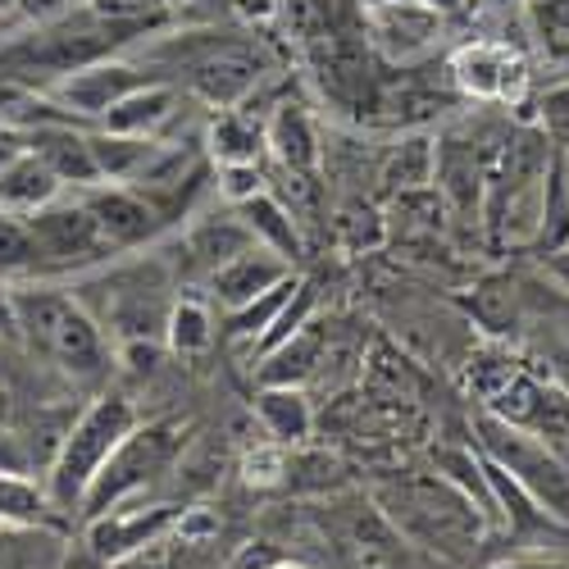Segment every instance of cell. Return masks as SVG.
<instances>
[{
    "label": "cell",
    "instance_id": "obj_1",
    "mask_svg": "<svg viewBox=\"0 0 569 569\" xmlns=\"http://www.w3.org/2000/svg\"><path fill=\"white\" fill-rule=\"evenodd\" d=\"M137 64L160 82L182 87L187 97H197L210 110H237L260 91L269 69L256 37L219 32V28H187L141 41Z\"/></svg>",
    "mask_w": 569,
    "mask_h": 569
},
{
    "label": "cell",
    "instance_id": "obj_2",
    "mask_svg": "<svg viewBox=\"0 0 569 569\" xmlns=\"http://www.w3.org/2000/svg\"><path fill=\"white\" fill-rule=\"evenodd\" d=\"M10 306H14V333L28 342L32 356H41L73 383H101L110 369L106 328L73 297V288H56L46 278L14 282Z\"/></svg>",
    "mask_w": 569,
    "mask_h": 569
},
{
    "label": "cell",
    "instance_id": "obj_3",
    "mask_svg": "<svg viewBox=\"0 0 569 569\" xmlns=\"http://www.w3.org/2000/svg\"><path fill=\"white\" fill-rule=\"evenodd\" d=\"M373 506L388 515V525L406 542L438 560H469L479 551L488 525L479 506L442 473H401V479L378 483Z\"/></svg>",
    "mask_w": 569,
    "mask_h": 569
},
{
    "label": "cell",
    "instance_id": "obj_4",
    "mask_svg": "<svg viewBox=\"0 0 569 569\" xmlns=\"http://www.w3.org/2000/svg\"><path fill=\"white\" fill-rule=\"evenodd\" d=\"M132 429H137V410L119 392L97 397L78 419H69L60 451H56L51 469H46V492H51L60 515H73L82 506L87 488L97 483V473L106 469V460L119 451V442Z\"/></svg>",
    "mask_w": 569,
    "mask_h": 569
},
{
    "label": "cell",
    "instance_id": "obj_5",
    "mask_svg": "<svg viewBox=\"0 0 569 569\" xmlns=\"http://www.w3.org/2000/svg\"><path fill=\"white\" fill-rule=\"evenodd\" d=\"M479 451L501 465L510 479L533 497V506L542 515H551L556 525H569V465L529 429H515V423L497 419V415H479Z\"/></svg>",
    "mask_w": 569,
    "mask_h": 569
},
{
    "label": "cell",
    "instance_id": "obj_6",
    "mask_svg": "<svg viewBox=\"0 0 569 569\" xmlns=\"http://www.w3.org/2000/svg\"><path fill=\"white\" fill-rule=\"evenodd\" d=\"M182 451V438L169 423H151V429H137L119 442V451L106 460V469L97 473V483L82 497V519H101L110 510H123V501H132L137 492H147L160 473L173 465V456Z\"/></svg>",
    "mask_w": 569,
    "mask_h": 569
},
{
    "label": "cell",
    "instance_id": "obj_7",
    "mask_svg": "<svg viewBox=\"0 0 569 569\" xmlns=\"http://www.w3.org/2000/svg\"><path fill=\"white\" fill-rule=\"evenodd\" d=\"M32 251H37V278H60V273H87L101 269L106 260H114V247L101 237L97 219L87 214V206L78 201H51L37 214L23 219Z\"/></svg>",
    "mask_w": 569,
    "mask_h": 569
},
{
    "label": "cell",
    "instance_id": "obj_8",
    "mask_svg": "<svg viewBox=\"0 0 569 569\" xmlns=\"http://www.w3.org/2000/svg\"><path fill=\"white\" fill-rule=\"evenodd\" d=\"M156 82L147 69H141L137 60H123V56H110V60H97V64H87L69 78H60L56 87H46L41 97L46 101H56L69 119H87V123H101L123 97H132L137 87H147Z\"/></svg>",
    "mask_w": 569,
    "mask_h": 569
},
{
    "label": "cell",
    "instance_id": "obj_9",
    "mask_svg": "<svg viewBox=\"0 0 569 569\" xmlns=\"http://www.w3.org/2000/svg\"><path fill=\"white\" fill-rule=\"evenodd\" d=\"M451 87L465 101H519L529 87V64L506 41H465L447 60Z\"/></svg>",
    "mask_w": 569,
    "mask_h": 569
},
{
    "label": "cell",
    "instance_id": "obj_10",
    "mask_svg": "<svg viewBox=\"0 0 569 569\" xmlns=\"http://www.w3.org/2000/svg\"><path fill=\"white\" fill-rule=\"evenodd\" d=\"M365 32L388 64H415L438 46L442 14L423 0H378V6H365Z\"/></svg>",
    "mask_w": 569,
    "mask_h": 569
},
{
    "label": "cell",
    "instance_id": "obj_11",
    "mask_svg": "<svg viewBox=\"0 0 569 569\" xmlns=\"http://www.w3.org/2000/svg\"><path fill=\"white\" fill-rule=\"evenodd\" d=\"M78 201L87 206V214L97 219L101 237L114 247V256L123 251H137V247H147L156 242V237L169 228L160 219V210L137 192V187H119V182H97V187H82Z\"/></svg>",
    "mask_w": 569,
    "mask_h": 569
},
{
    "label": "cell",
    "instance_id": "obj_12",
    "mask_svg": "<svg viewBox=\"0 0 569 569\" xmlns=\"http://www.w3.org/2000/svg\"><path fill=\"white\" fill-rule=\"evenodd\" d=\"M178 506H151V510H110V515H101V519H87V542H91V556H97L101 565H119V560H128L132 551H141V547H151L156 538H164V533H173V525H178Z\"/></svg>",
    "mask_w": 569,
    "mask_h": 569
},
{
    "label": "cell",
    "instance_id": "obj_13",
    "mask_svg": "<svg viewBox=\"0 0 569 569\" xmlns=\"http://www.w3.org/2000/svg\"><path fill=\"white\" fill-rule=\"evenodd\" d=\"M182 101H187L182 87L156 78V82H147V87H137L132 97H123L97 128L123 132V137H160V141H169V128H173V119L182 114Z\"/></svg>",
    "mask_w": 569,
    "mask_h": 569
},
{
    "label": "cell",
    "instance_id": "obj_14",
    "mask_svg": "<svg viewBox=\"0 0 569 569\" xmlns=\"http://www.w3.org/2000/svg\"><path fill=\"white\" fill-rule=\"evenodd\" d=\"M282 278H292V264L282 256H273V251H264V247H251V251L232 256L228 264H219L210 273V292H214V301L223 310H242L247 301H256L269 288H278Z\"/></svg>",
    "mask_w": 569,
    "mask_h": 569
},
{
    "label": "cell",
    "instance_id": "obj_15",
    "mask_svg": "<svg viewBox=\"0 0 569 569\" xmlns=\"http://www.w3.org/2000/svg\"><path fill=\"white\" fill-rule=\"evenodd\" d=\"M28 151H37L46 164H51V173L64 187H73V192L101 182L97 160H91V141L73 123H37V128H28Z\"/></svg>",
    "mask_w": 569,
    "mask_h": 569
},
{
    "label": "cell",
    "instance_id": "obj_16",
    "mask_svg": "<svg viewBox=\"0 0 569 569\" xmlns=\"http://www.w3.org/2000/svg\"><path fill=\"white\" fill-rule=\"evenodd\" d=\"M264 156H273L278 169H319L323 147L319 128L301 101H278L264 119Z\"/></svg>",
    "mask_w": 569,
    "mask_h": 569
},
{
    "label": "cell",
    "instance_id": "obj_17",
    "mask_svg": "<svg viewBox=\"0 0 569 569\" xmlns=\"http://www.w3.org/2000/svg\"><path fill=\"white\" fill-rule=\"evenodd\" d=\"M60 192H64V182L51 173V164H46L37 151H19L6 169H0V210L14 214V219H28L41 206L60 201Z\"/></svg>",
    "mask_w": 569,
    "mask_h": 569
},
{
    "label": "cell",
    "instance_id": "obj_18",
    "mask_svg": "<svg viewBox=\"0 0 569 569\" xmlns=\"http://www.w3.org/2000/svg\"><path fill=\"white\" fill-rule=\"evenodd\" d=\"M87 141H91V160H97L101 182H119V187H137L164 151L160 137H123L106 128L87 132Z\"/></svg>",
    "mask_w": 569,
    "mask_h": 569
},
{
    "label": "cell",
    "instance_id": "obj_19",
    "mask_svg": "<svg viewBox=\"0 0 569 569\" xmlns=\"http://www.w3.org/2000/svg\"><path fill=\"white\" fill-rule=\"evenodd\" d=\"M323 351H328V338H323V323L319 319H306L297 333L273 347L260 365V388H306L310 378L319 373L323 365Z\"/></svg>",
    "mask_w": 569,
    "mask_h": 569
},
{
    "label": "cell",
    "instance_id": "obj_20",
    "mask_svg": "<svg viewBox=\"0 0 569 569\" xmlns=\"http://www.w3.org/2000/svg\"><path fill=\"white\" fill-rule=\"evenodd\" d=\"M438 173V141L419 128H406L378 160V182L383 192H415V187H433Z\"/></svg>",
    "mask_w": 569,
    "mask_h": 569
},
{
    "label": "cell",
    "instance_id": "obj_21",
    "mask_svg": "<svg viewBox=\"0 0 569 569\" xmlns=\"http://www.w3.org/2000/svg\"><path fill=\"white\" fill-rule=\"evenodd\" d=\"M182 247H187V260H192L197 269L214 273V269L228 264L232 256L251 251L256 237H251V228L242 223V214L232 210V214H206V219H197L192 228H187Z\"/></svg>",
    "mask_w": 569,
    "mask_h": 569
},
{
    "label": "cell",
    "instance_id": "obj_22",
    "mask_svg": "<svg viewBox=\"0 0 569 569\" xmlns=\"http://www.w3.org/2000/svg\"><path fill=\"white\" fill-rule=\"evenodd\" d=\"M232 210L242 214V223L251 228L256 247L282 256L288 264H297V260L306 256V232L297 228V219L288 214V206H282V201L269 192V187H264L260 197H251V201H242V206H232Z\"/></svg>",
    "mask_w": 569,
    "mask_h": 569
},
{
    "label": "cell",
    "instance_id": "obj_23",
    "mask_svg": "<svg viewBox=\"0 0 569 569\" xmlns=\"http://www.w3.org/2000/svg\"><path fill=\"white\" fill-rule=\"evenodd\" d=\"M206 156L214 164H260L264 123H256L242 106L237 110H214V119L206 123Z\"/></svg>",
    "mask_w": 569,
    "mask_h": 569
},
{
    "label": "cell",
    "instance_id": "obj_24",
    "mask_svg": "<svg viewBox=\"0 0 569 569\" xmlns=\"http://www.w3.org/2000/svg\"><path fill=\"white\" fill-rule=\"evenodd\" d=\"M256 415H260V429L288 451L315 433V410L301 388H260Z\"/></svg>",
    "mask_w": 569,
    "mask_h": 569
},
{
    "label": "cell",
    "instance_id": "obj_25",
    "mask_svg": "<svg viewBox=\"0 0 569 569\" xmlns=\"http://www.w3.org/2000/svg\"><path fill=\"white\" fill-rule=\"evenodd\" d=\"M0 525L14 529H56L60 510L46 492V483H32L28 473L0 469Z\"/></svg>",
    "mask_w": 569,
    "mask_h": 569
},
{
    "label": "cell",
    "instance_id": "obj_26",
    "mask_svg": "<svg viewBox=\"0 0 569 569\" xmlns=\"http://www.w3.org/2000/svg\"><path fill=\"white\" fill-rule=\"evenodd\" d=\"M164 342L173 347V356H206L214 347L210 306L206 301H192V297L173 301L169 306V319H164Z\"/></svg>",
    "mask_w": 569,
    "mask_h": 569
},
{
    "label": "cell",
    "instance_id": "obj_27",
    "mask_svg": "<svg viewBox=\"0 0 569 569\" xmlns=\"http://www.w3.org/2000/svg\"><path fill=\"white\" fill-rule=\"evenodd\" d=\"M297 288H301V278L292 273V278H282L278 288H269L264 297L247 301L242 310H228V338H232V342H251V347H256V342L264 338V328L278 319V310L297 297Z\"/></svg>",
    "mask_w": 569,
    "mask_h": 569
},
{
    "label": "cell",
    "instance_id": "obj_28",
    "mask_svg": "<svg viewBox=\"0 0 569 569\" xmlns=\"http://www.w3.org/2000/svg\"><path fill=\"white\" fill-rule=\"evenodd\" d=\"M37 278V251L32 237L23 228V219L0 210V282L14 288V282H32Z\"/></svg>",
    "mask_w": 569,
    "mask_h": 569
},
{
    "label": "cell",
    "instance_id": "obj_29",
    "mask_svg": "<svg viewBox=\"0 0 569 569\" xmlns=\"http://www.w3.org/2000/svg\"><path fill=\"white\" fill-rule=\"evenodd\" d=\"M338 232H342V247L356 251V256H365V251H373V247H383V242H388V223H383V214H378L373 206H360V201L338 219Z\"/></svg>",
    "mask_w": 569,
    "mask_h": 569
},
{
    "label": "cell",
    "instance_id": "obj_30",
    "mask_svg": "<svg viewBox=\"0 0 569 569\" xmlns=\"http://www.w3.org/2000/svg\"><path fill=\"white\" fill-rule=\"evenodd\" d=\"M219 182V197L223 201H232V206H242V201H251V197H260L264 187H269V173L260 169V164H219V173H214Z\"/></svg>",
    "mask_w": 569,
    "mask_h": 569
},
{
    "label": "cell",
    "instance_id": "obj_31",
    "mask_svg": "<svg viewBox=\"0 0 569 569\" xmlns=\"http://www.w3.org/2000/svg\"><path fill=\"white\" fill-rule=\"evenodd\" d=\"M510 378H515V360H506V356H492L488 351V356H473L469 360V392L479 397L483 406L510 383Z\"/></svg>",
    "mask_w": 569,
    "mask_h": 569
},
{
    "label": "cell",
    "instance_id": "obj_32",
    "mask_svg": "<svg viewBox=\"0 0 569 569\" xmlns=\"http://www.w3.org/2000/svg\"><path fill=\"white\" fill-rule=\"evenodd\" d=\"M292 473V460H288V447H260V451H251L247 460H242V479L251 483V488H278L282 479Z\"/></svg>",
    "mask_w": 569,
    "mask_h": 569
},
{
    "label": "cell",
    "instance_id": "obj_33",
    "mask_svg": "<svg viewBox=\"0 0 569 569\" xmlns=\"http://www.w3.org/2000/svg\"><path fill=\"white\" fill-rule=\"evenodd\" d=\"M538 123H542V137L547 141H556L560 151H569V82L565 87H551L547 97H542Z\"/></svg>",
    "mask_w": 569,
    "mask_h": 569
},
{
    "label": "cell",
    "instance_id": "obj_34",
    "mask_svg": "<svg viewBox=\"0 0 569 569\" xmlns=\"http://www.w3.org/2000/svg\"><path fill=\"white\" fill-rule=\"evenodd\" d=\"M538 23L547 37L569 41V0H538Z\"/></svg>",
    "mask_w": 569,
    "mask_h": 569
},
{
    "label": "cell",
    "instance_id": "obj_35",
    "mask_svg": "<svg viewBox=\"0 0 569 569\" xmlns=\"http://www.w3.org/2000/svg\"><path fill=\"white\" fill-rule=\"evenodd\" d=\"M19 151H28V132L14 123H0V169H6Z\"/></svg>",
    "mask_w": 569,
    "mask_h": 569
},
{
    "label": "cell",
    "instance_id": "obj_36",
    "mask_svg": "<svg viewBox=\"0 0 569 569\" xmlns=\"http://www.w3.org/2000/svg\"><path fill=\"white\" fill-rule=\"evenodd\" d=\"M14 415H19V392L10 388V378L0 373V429H14Z\"/></svg>",
    "mask_w": 569,
    "mask_h": 569
},
{
    "label": "cell",
    "instance_id": "obj_37",
    "mask_svg": "<svg viewBox=\"0 0 569 569\" xmlns=\"http://www.w3.org/2000/svg\"><path fill=\"white\" fill-rule=\"evenodd\" d=\"M273 556H269V547H242V551H237L223 569H264Z\"/></svg>",
    "mask_w": 569,
    "mask_h": 569
},
{
    "label": "cell",
    "instance_id": "obj_38",
    "mask_svg": "<svg viewBox=\"0 0 569 569\" xmlns=\"http://www.w3.org/2000/svg\"><path fill=\"white\" fill-rule=\"evenodd\" d=\"M10 333H14V306H10V288L0 282V338H10Z\"/></svg>",
    "mask_w": 569,
    "mask_h": 569
},
{
    "label": "cell",
    "instance_id": "obj_39",
    "mask_svg": "<svg viewBox=\"0 0 569 569\" xmlns=\"http://www.w3.org/2000/svg\"><path fill=\"white\" fill-rule=\"evenodd\" d=\"M497 569H569L560 560H515V565H497Z\"/></svg>",
    "mask_w": 569,
    "mask_h": 569
},
{
    "label": "cell",
    "instance_id": "obj_40",
    "mask_svg": "<svg viewBox=\"0 0 569 569\" xmlns=\"http://www.w3.org/2000/svg\"><path fill=\"white\" fill-rule=\"evenodd\" d=\"M19 28H23V23H19V19H0V41H10V37H14V32H19Z\"/></svg>",
    "mask_w": 569,
    "mask_h": 569
},
{
    "label": "cell",
    "instance_id": "obj_41",
    "mask_svg": "<svg viewBox=\"0 0 569 569\" xmlns=\"http://www.w3.org/2000/svg\"><path fill=\"white\" fill-rule=\"evenodd\" d=\"M0 19H19V0H0Z\"/></svg>",
    "mask_w": 569,
    "mask_h": 569
},
{
    "label": "cell",
    "instance_id": "obj_42",
    "mask_svg": "<svg viewBox=\"0 0 569 569\" xmlns=\"http://www.w3.org/2000/svg\"><path fill=\"white\" fill-rule=\"evenodd\" d=\"M264 569H306V565H301V560H278V556H273Z\"/></svg>",
    "mask_w": 569,
    "mask_h": 569
}]
</instances>
